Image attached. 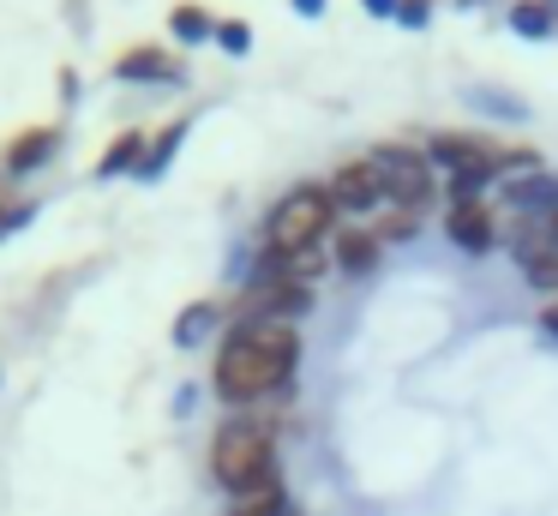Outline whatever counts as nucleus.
Wrapping results in <instances>:
<instances>
[{"label": "nucleus", "instance_id": "0eeeda50", "mask_svg": "<svg viewBox=\"0 0 558 516\" xmlns=\"http://www.w3.org/2000/svg\"><path fill=\"white\" fill-rule=\"evenodd\" d=\"M109 72L121 84H181L186 79V60L169 55L162 43H133V48H121V55H114Z\"/></svg>", "mask_w": 558, "mask_h": 516}, {"label": "nucleus", "instance_id": "6ab92c4d", "mask_svg": "<svg viewBox=\"0 0 558 516\" xmlns=\"http://www.w3.org/2000/svg\"><path fill=\"white\" fill-rule=\"evenodd\" d=\"M217 48H222V55H234V60L253 55V24H246V19H217Z\"/></svg>", "mask_w": 558, "mask_h": 516}, {"label": "nucleus", "instance_id": "bb28decb", "mask_svg": "<svg viewBox=\"0 0 558 516\" xmlns=\"http://www.w3.org/2000/svg\"><path fill=\"white\" fill-rule=\"evenodd\" d=\"M457 7H481V0H457Z\"/></svg>", "mask_w": 558, "mask_h": 516}, {"label": "nucleus", "instance_id": "ddd939ff", "mask_svg": "<svg viewBox=\"0 0 558 516\" xmlns=\"http://www.w3.org/2000/svg\"><path fill=\"white\" fill-rule=\"evenodd\" d=\"M145 127H126V132H114V139H109V151H102L97 156V168H90V175H97V180H121V175H133V168H138V156H145Z\"/></svg>", "mask_w": 558, "mask_h": 516}, {"label": "nucleus", "instance_id": "20e7f679", "mask_svg": "<svg viewBox=\"0 0 558 516\" xmlns=\"http://www.w3.org/2000/svg\"><path fill=\"white\" fill-rule=\"evenodd\" d=\"M378 163V180H385V199L397 204V211H414L421 216L426 204H433V156L421 151V144H402V139H385L373 151Z\"/></svg>", "mask_w": 558, "mask_h": 516}, {"label": "nucleus", "instance_id": "4468645a", "mask_svg": "<svg viewBox=\"0 0 558 516\" xmlns=\"http://www.w3.org/2000/svg\"><path fill=\"white\" fill-rule=\"evenodd\" d=\"M510 31L529 36V43L558 36V0H517V7H510Z\"/></svg>", "mask_w": 558, "mask_h": 516}, {"label": "nucleus", "instance_id": "393cba45", "mask_svg": "<svg viewBox=\"0 0 558 516\" xmlns=\"http://www.w3.org/2000/svg\"><path fill=\"white\" fill-rule=\"evenodd\" d=\"M541 331H546V336H558V300H546V312H541Z\"/></svg>", "mask_w": 558, "mask_h": 516}, {"label": "nucleus", "instance_id": "f3484780", "mask_svg": "<svg viewBox=\"0 0 558 516\" xmlns=\"http://www.w3.org/2000/svg\"><path fill=\"white\" fill-rule=\"evenodd\" d=\"M229 516H289V492H282V480H265V487L241 492L229 504Z\"/></svg>", "mask_w": 558, "mask_h": 516}, {"label": "nucleus", "instance_id": "f257e3e1", "mask_svg": "<svg viewBox=\"0 0 558 516\" xmlns=\"http://www.w3.org/2000/svg\"><path fill=\"white\" fill-rule=\"evenodd\" d=\"M301 360V336L294 324L277 319H234V331L222 336L217 348V367H210V384H217L222 403H258V396L282 391Z\"/></svg>", "mask_w": 558, "mask_h": 516}, {"label": "nucleus", "instance_id": "4be33fe9", "mask_svg": "<svg viewBox=\"0 0 558 516\" xmlns=\"http://www.w3.org/2000/svg\"><path fill=\"white\" fill-rule=\"evenodd\" d=\"M433 7H438V0H397V24L426 31V24H433Z\"/></svg>", "mask_w": 558, "mask_h": 516}, {"label": "nucleus", "instance_id": "7ed1b4c3", "mask_svg": "<svg viewBox=\"0 0 558 516\" xmlns=\"http://www.w3.org/2000/svg\"><path fill=\"white\" fill-rule=\"evenodd\" d=\"M337 223V204H330L325 187H294L277 199V211L265 216V252L270 259H301V252H318V240Z\"/></svg>", "mask_w": 558, "mask_h": 516}, {"label": "nucleus", "instance_id": "dca6fc26", "mask_svg": "<svg viewBox=\"0 0 558 516\" xmlns=\"http://www.w3.org/2000/svg\"><path fill=\"white\" fill-rule=\"evenodd\" d=\"M217 319H222V307L217 300H193V307H181V319H174V348H198L210 331H217Z\"/></svg>", "mask_w": 558, "mask_h": 516}, {"label": "nucleus", "instance_id": "1a4fd4ad", "mask_svg": "<svg viewBox=\"0 0 558 516\" xmlns=\"http://www.w3.org/2000/svg\"><path fill=\"white\" fill-rule=\"evenodd\" d=\"M54 151H61V127H49V120H43V127H25L7 151H0V175L25 180V175H37V168H49Z\"/></svg>", "mask_w": 558, "mask_h": 516}, {"label": "nucleus", "instance_id": "b1692460", "mask_svg": "<svg viewBox=\"0 0 558 516\" xmlns=\"http://www.w3.org/2000/svg\"><path fill=\"white\" fill-rule=\"evenodd\" d=\"M366 12H373V19H397V0H361Z\"/></svg>", "mask_w": 558, "mask_h": 516}, {"label": "nucleus", "instance_id": "aec40b11", "mask_svg": "<svg viewBox=\"0 0 558 516\" xmlns=\"http://www.w3.org/2000/svg\"><path fill=\"white\" fill-rule=\"evenodd\" d=\"M0 180H7V175H0ZM31 216H37V199H19V204H7V192H0V240H7V235H19V228H25Z\"/></svg>", "mask_w": 558, "mask_h": 516}, {"label": "nucleus", "instance_id": "412c9836", "mask_svg": "<svg viewBox=\"0 0 558 516\" xmlns=\"http://www.w3.org/2000/svg\"><path fill=\"white\" fill-rule=\"evenodd\" d=\"M414 228H421V216H414V211H397V204H390V216L373 228V235H378V240H414Z\"/></svg>", "mask_w": 558, "mask_h": 516}, {"label": "nucleus", "instance_id": "39448f33", "mask_svg": "<svg viewBox=\"0 0 558 516\" xmlns=\"http://www.w3.org/2000/svg\"><path fill=\"white\" fill-rule=\"evenodd\" d=\"M301 312H313V283H301V276H253V283H246V295L234 300V319L294 324Z\"/></svg>", "mask_w": 558, "mask_h": 516}, {"label": "nucleus", "instance_id": "9d476101", "mask_svg": "<svg viewBox=\"0 0 558 516\" xmlns=\"http://www.w3.org/2000/svg\"><path fill=\"white\" fill-rule=\"evenodd\" d=\"M186 132H193V115H181V120H169L162 132H150V144H145V156H138L133 180H145V187H157V180L174 168V156H181Z\"/></svg>", "mask_w": 558, "mask_h": 516}, {"label": "nucleus", "instance_id": "2eb2a0df", "mask_svg": "<svg viewBox=\"0 0 558 516\" xmlns=\"http://www.w3.org/2000/svg\"><path fill=\"white\" fill-rule=\"evenodd\" d=\"M169 36L181 48H193V43H217V19H210L198 0H181V7L169 12Z\"/></svg>", "mask_w": 558, "mask_h": 516}, {"label": "nucleus", "instance_id": "9b49d317", "mask_svg": "<svg viewBox=\"0 0 558 516\" xmlns=\"http://www.w3.org/2000/svg\"><path fill=\"white\" fill-rule=\"evenodd\" d=\"M517 259H522V276H529L534 288H553V295H558V240H553V228L522 235L517 240Z\"/></svg>", "mask_w": 558, "mask_h": 516}, {"label": "nucleus", "instance_id": "a211bd4d", "mask_svg": "<svg viewBox=\"0 0 558 516\" xmlns=\"http://www.w3.org/2000/svg\"><path fill=\"white\" fill-rule=\"evenodd\" d=\"M505 199L510 204H546L553 211V168H534L522 180H505Z\"/></svg>", "mask_w": 558, "mask_h": 516}, {"label": "nucleus", "instance_id": "a878e982", "mask_svg": "<svg viewBox=\"0 0 558 516\" xmlns=\"http://www.w3.org/2000/svg\"><path fill=\"white\" fill-rule=\"evenodd\" d=\"M546 228H553V240H558V204H553V211H546Z\"/></svg>", "mask_w": 558, "mask_h": 516}, {"label": "nucleus", "instance_id": "6e6552de", "mask_svg": "<svg viewBox=\"0 0 558 516\" xmlns=\"http://www.w3.org/2000/svg\"><path fill=\"white\" fill-rule=\"evenodd\" d=\"M445 235L457 240L462 252H493V247H498V216H493V204H486V199H450Z\"/></svg>", "mask_w": 558, "mask_h": 516}, {"label": "nucleus", "instance_id": "f8f14e48", "mask_svg": "<svg viewBox=\"0 0 558 516\" xmlns=\"http://www.w3.org/2000/svg\"><path fill=\"white\" fill-rule=\"evenodd\" d=\"M378 252H385V240H378L373 228H342L330 264H337V271H349V276H366V271H378Z\"/></svg>", "mask_w": 558, "mask_h": 516}, {"label": "nucleus", "instance_id": "f03ea898", "mask_svg": "<svg viewBox=\"0 0 558 516\" xmlns=\"http://www.w3.org/2000/svg\"><path fill=\"white\" fill-rule=\"evenodd\" d=\"M210 475H217V487H229L234 499L265 487V480H277V439H270V427H258V420H229V427H217V439H210Z\"/></svg>", "mask_w": 558, "mask_h": 516}, {"label": "nucleus", "instance_id": "5701e85b", "mask_svg": "<svg viewBox=\"0 0 558 516\" xmlns=\"http://www.w3.org/2000/svg\"><path fill=\"white\" fill-rule=\"evenodd\" d=\"M289 7L301 12V19H325V7H330V0H289Z\"/></svg>", "mask_w": 558, "mask_h": 516}, {"label": "nucleus", "instance_id": "423d86ee", "mask_svg": "<svg viewBox=\"0 0 558 516\" xmlns=\"http://www.w3.org/2000/svg\"><path fill=\"white\" fill-rule=\"evenodd\" d=\"M325 192H330V204L349 211V216H366L373 204H385V180H378L373 156H349V163H337L330 180H325Z\"/></svg>", "mask_w": 558, "mask_h": 516}]
</instances>
